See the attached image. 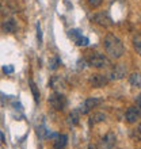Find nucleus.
I'll use <instances>...</instances> for the list:
<instances>
[{"label": "nucleus", "instance_id": "f257e3e1", "mask_svg": "<svg viewBox=\"0 0 141 149\" xmlns=\"http://www.w3.org/2000/svg\"><path fill=\"white\" fill-rule=\"evenodd\" d=\"M103 46H105L106 53L114 60L121 58L125 54V46L119 38L113 33L106 34L105 39H103Z\"/></svg>", "mask_w": 141, "mask_h": 149}, {"label": "nucleus", "instance_id": "f03ea898", "mask_svg": "<svg viewBox=\"0 0 141 149\" xmlns=\"http://www.w3.org/2000/svg\"><path fill=\"white\" fill-rule=\"evenodd\" d=\"M47 102L50 104L52 109H54L57 111H63L67 106V98L60 92H53V94L47 98Z\"/></svg>", "mask_w": 141, "mask_h": 149}, {"label": "nucleus", "instance_id": "7ed1b4c3", "mask_svg": "<svg viewBox=\"0 0 141 149\" xmlns=\"http://www.w3.org/2000/svg\"><path fill=\"white\" fill-rule=\"evenodd\" d=\"M103 100L101 98H87L84 102H83V104L80 107H79V113L82 114H88L90 111H92V109H95V107H98L101 103H102Z\"/></svg>", "mask_w": 141, "mask_h": 149}, {"label": "nucleus", "instance_id": "20e7f679", "mask_svg": "<svg viewBox=\"0 0 141 149\" xmlns=\"http://www.w3.org/2000/svg\"><path fill=\"white\" fill-rule=\"evenodd\" d=\"M88 63H90V65H92V67H95V68H106L110 65L109 58H107L105 54H101V53L91 54L90 58H88Z\"/></svg>", "mask_w": 141, "mask_h": 149}, {"label": "nucleus", "instance_id": "39448f33", "mask_svg": "<svg viewBox=\"0 0 141 149\" xmlns=\"http://www.w3.org/2000/svg\"><path fill=\"white\" fill-rule=\"evenodd\" d=\"M107 83H109V77L102 73H94V74H91V77H90V84L92 87H95V88L106 87Z\"/></svg>", "mask_w": 141, "mask_h": 149}, {"label": "nucleus", "instance_id": "423d86ee", "mask_svg": "<svg viewBox=\"0 0 141 149\" xmlns=\"http://www.w3.org/2000/svg\"><path fill=\"white\" fill-rule=\"evenodd\" d=\"M126 74V67L124 64H117L114 65V68L110 71V77L109 80H119Z\"/></svg>", "mask_w": 141, "mask_h": 149}, {"label": "nucleus", "instance_id": "0eeeda50", "mask_svg": "<svg viewBox=\"0 0 141 149\" xmlns=\"http://www.w3.org/2000/svg\"><path fill=\"white\" fill-rule=\"evenodd\" d=\"M69 37L75 41V43L77 45V46H87L88 45V38L84 37L82 33L79 31V30H69Z\"/></svg>", "mask_w": 141, "mask_h": 149}, {"label": "nucleus", "instance_id": "6e6552de", "mask_svg": "<svg viewBox=\"0 0 141 149\" xmlns=\"http://www.w3.org/2000/svg\"><path fill=\"white\" fill-rule=\"evenodd\" d=\"M125 119L129 123H136L140 119V107H137V106L129 107L125 113Z\"/></svg>", "mask_w": 141, "mask_h": 149}, {"label": "nucleus", "instance_id": "1a4fd4ad", "mask_svg": "<svg viewBox=\"0 0 141 149\" xmlns=\"http://www.w3.org/2000/svg\"><path fill=\"white\" fill-rule=\"evenodd\" d=\"M115 140H117L115 134H114L113 132H107V133L105 134V137L102 138L103 148L105 149H113L114 146H115Z\"/></svg>", "mask_w": 141, "mask_h": 149}, {"label": "nucleus", "instance_id": "9d476101", "mask_svg": "<svg viewBox=\"0 0 141 149\" xmlns=\"http://www.w3.org/2000/svg\"><path fill=\"white\" fill-rule=\"evenodd\" d=\"M68 136L67 134H56V140L53 142V148L54 149H64L67 146Z\"/></svg>", "mask_w": 141, "mask_h": 149}, {"label": "nucleus", "instance_id": "9b49d317", "mask_svg": "<svg viewBox=\"0 0 141 149\" xmlns=\"http://www.w3.org/2000/svg\"><path fill=\"white\" fill-rule=\"evenodd\" d=\"M106 119V114L103 113H92L90 115V119H88V123L90 126H95L96 123H101Z\"/></svg>", "mask_w": 141, "mask_h": 149}, {"label": "nucleus", "instance_id": "f8f14e48", "mask_svg": "<svg viewBox=\"0 0 141 149\" xmlns=\"http://www.w3.org/2000/svg\"><path fill=\"white\" fill-rule=\"evenodd\" d=\"M1 29H3L6 33H14L16 30V22L12 19V18H8V19H6L3 22Z\"/></svg>", "mask_w": 141, "mask_h": 149}, {"label": "nucleus", "instance_id": "ddd939ff", "mask_svg": "<svg viewBox=\"0 0 141 149\" xmlns=\"http://www.w3.org/2000/svg\"><path fill=\"white\" fill-rule=\"evenodd\" d=\"M94 20L98 24H101V26H109L110 24V19H109V16L106 15V14H98V15H95L94 16Z\"/></svg>", "mask_w": 141, "mask_h": 149}, {"label": "nucleus", "instance_id": "4468645a", "mask_svg": "<svg viewBox=\"0 0 141 149\" xmlns=\"http://www.w3.org/2000/svg\"><path fill=\"white\" fill-rule=\"evenodd\" d=\"M129 81H130V84H132L133 87H136V88H140V86H141L140 73H138V72H136V73H132L129 76Z\"/></svg>", "mask_w": 141, "mask_h": 149}, {"label": "nucleus", "instance_id": "2eb2a0df", "mask_svg": "<svg viewBox=\"0 0 141 149\" xmlns=\"http://www.w3.org/2000/svg\"><path fill=\"white\" fill-rule=\"evenodd\" d=\"M79 119H80V113H79L77 110L72 111V113L69 114V117H68V121H69L70 125H77Z\"/></svg>", "mask_w": 141, "mask_h": 149}, {"label": "nucleus", "instance_id": "dca6fc26", "mask_svg": "<svg viewBox=\"0 0 141 149\" xmlns=\"http://www.w3.org/2000/svg\"><path fill=\"white\" fill-rule=\"evenodd\" d=\"M50 84H52V87L53 88H60V87H64V80L60 76H54V77L52 79V81H50Z\"/></svg>", "mask_w": 141, "mask_h": 149}, {"label": "nucleus", "instance_id": "f3484780", "mask_svg": "<svg viewBox=\"0 0 141 149\" xmlns=\"http://www.w3.org/2000/svg\"><path fill=\"white\" fill-rule=\"evenodd\" d=\"M29 83H30V90H31L33 95H34V100L35 102H39V91L37 88V86H35V83L33 80H30Z\"/></svg>", "mask_w": 141, "mask_h": 149}, {"label": "nucleus", "instance_id": "a211bd4d", "mask_svg": "<svg viewBox=\"0 0 141 149\" xmlns=\"http://www.w3.org/2000/svg\"><path fill=\"white\" fill-rule=\"evenodd\" d=\"M133 45H134V49H136V52H137L138 54H140V53H141V37H140V34H137V36L134 37Z\"/></svg>", "mask_w": 141, "mask_h": 149}, {"label": "nucleus", "instance_id": "6ab92c4d", "mask_svg": "<svg viewBox=\"0 0 141 149\" xmlns=\"http://www.w3.org/2000/svg\"><path fill=\"white\" fill-rule=\"evenodd\" d=\"M60 64H61V60L59 58V57H56V58H53L50 61V69H56V68L59 67Z\"/></svg>", "mask_w": 141, "mask_h": 149}, {"label": "nucleus", "instance_id": "aec40b11", "mask_svg": "<svg viewBox=\"0 0 141 149\" xmlns=\"http://www.w3.org/2000/svg\"><path fill=\"white\" fill-rule=\"evenodd\" d=\"M102 3H103V0H88V4H90L92 8H98Z\"/></svg>", "mask_w": 141, "mask_h": 149}, {"label": "nucleus", "instance_id": "412c9836", "mask_svg": "<svg viewBox=\"0 0 141 149\" xmlns=\"http://www.w3.org/2000/svg\"><path fill=\"white\" fill-rule=\"evenodd\" d=\"M37 37H38V41H39V43L42 42V33H41V24H39V22L37 23Z\"/></svg>", "mask_w": 141, "mask_h": 149}, {"label": "nucleus", "instance_id": "4be33fe9", "mask_svg": "<svg viewBox=\"0 0 141 149\" xmlns=\"http://www.w3.org/2000/svg\"><path fill=\"white\" fill-rule=\"evenodd\" d=\"M12 71H14V68H12L11 65H8V67H4L3 68V72H4V73H11Z\"/></svg>", "mask_w": 141, "mask_h": 149}, {"label": "nucleus", "instance_id": "5701e85b", "mask_svg": "<svg viewBox=\"0 0 141 149\" xmlns=\"http://www.w3.org/2000/svg\"><path fill=\"white\" fill-rule=\"evenodd\" d=\"M87 149H99V148H98V146H96V145H90V146H88V148H87Z\"/></svg>", "mask_w": 141, "mask_h": 149}]
</instances>
